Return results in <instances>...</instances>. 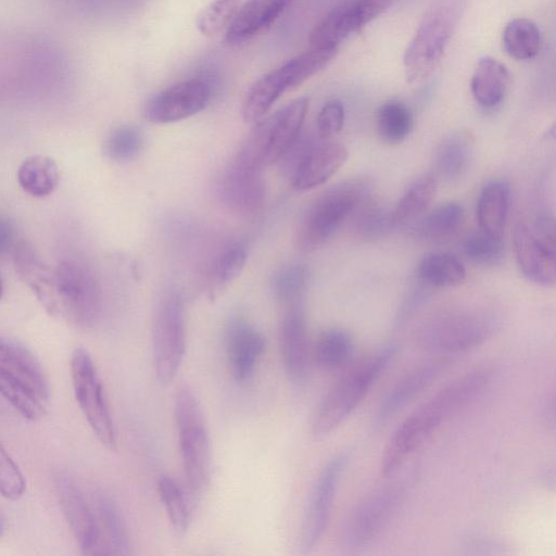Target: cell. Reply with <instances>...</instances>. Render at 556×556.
Masks as SVG:
<instances>
[{"mask_svg":"<svg viewBox=\"0 0 556 556\" xmlns=\"http://www.w3.org/2000/svg\"><path fill=\"white\" fill-rule=\"evenodd\" d=\"M14 236L15 231L12 223L8 218L0 216V256H3L15 245Z\"/></svg>","mask_w":556,"mask_h":556,"instance_id":"obj_46","label":"cell"},{"mask_svg":"<svg viewBox=\"0 0 556 556\" xmlns=\"http://www.w3.org/2000/svg\"><path fill=\"white\" fill-rule=\"evenodd\" d=\"M18 342L0 337V368H5L12 362Z\"/></svg>","mask_w":556,"mask_h":556,"instance_id":"obj_47","label":"cell"},{"mask_svg":"<svg viewBox=\"0 0 556 556\" xmlns=\"http://www.w3.org/2000/svg\"><path fill=\"white\" fill-rule=\"evenodd\" d=\"M354 354V341L342 328H328L319 333L313 349L315 363L324 370L334 371L349 364Z\"/></svg>","mask_w":556,"mask_h":556,"instance_id":"obj_29","label":"cell"},{"mask_svg":"<svg viewBox=\"0 0 556 556\" xmlns=\"http://www.w3.org/2000/svg\"><path fill=\"white\" fill-rule=\"evenodd\" d=\"M408 489V480H399L375 490L359 501L343 522L342 546L352 553L369 547L396 516Z\"/></svg>","mask_w":556,"mask_h":556,"instance_id":"obj_6","label":"cell"},{"mask_svg":"<svg viewBox=\"0 0 556 556\" xmlns=\"http://www.w3.org/2000/svg\"><path fill=\"white\" fill-rule=\"evenodd\" d=\"M142 147L141 130L132 125H123L109 135L104 143V152L113 161L125 162L135 159Z\"/></svg>","mask_w":556,"mask_h":556,"instance_id":"obj_40","label":"cell"},{"mask_svg":"<svg viewBox=\"0 0 556 556\" xmlns=\"http://www.w3.org/2000/svg\"><path fill=\"white\" fill-rule=\"evenodd\" d=\"M513 239L516 261L523 276L543 287L554 286L555 240L542 236L523 220L515 225Z\"/></svg>","mask_w":556,"mask_h":556,"instance_id":"obj_17","label":"cell"},{"mask_svg":"<svg viewBox=\"0 0 556 556\" xmlns=\"http://www.w3.org/2000/svg\"><path fill=\"white\" fill-rule=\"evenodd\" d=\"M501 324L500 316L488 308H442L420 321L414 331V342L431 353H459L491 339Z\"/></svg>","mask_w":556,"mask_h":556,"instance_id":"obj_2","label":"cell"},{"mask_svg":"<svg viewBox=\"0 0 556 556\" xmlns=\"http://www.w3.org/2000/svg\"><path fill=\"white\" fill-rule=\"evenodd\" d=\"M464 217V207L460 203L445 202L435 206L422 218L418 232L428 240L445 239L458 230Z\"/></svg>","mask_w":556,"mask_h":556,"instance_id":"obj_36","label":"cell"},{"mask_svg":"<svg viewBox=\"0 0 556 556\" xmlns=\"http://www.w3.org/2000/svg\"><path fill=\"white\" fill-rule=\"evenodd\" d=\"M413 127V114L403 102L390 100L379 108L377 128L383 141L389 143L402 142L412 132Z\"/></svg>","mask_w":556,"mask_h":556,"instance_id":"obj_37","label":"cell"},{"mask_svg":"<svg viewBox=\"0 0 556 556\" xmlns=\"http://www.w3.org/2000/svg\"><path fill=\"white\" fill-rule=\"evenodd\" d=\"M224 346L233 379L248 381L265 350L264 336L245 318L233 316L225 326Z\"/></svg>","mask_w":556,"mask_h":556,"instance_id":"obj_20","label":"cell"},{"mask_svg":"<svg viewBox=\"0 0 556 556\" xmlns=\"http://www.w3.org/2000/svg\"><path fill=\"white\" fill-rule=\"evenodd\" d=\"M261 173L232 161L218 181L220 201L241 215L253 216L260 213L265 202V185Z\"/></svg>","mask_w":556,"mask_h":556,"instance_id":"obj_21","label":"cell"},{"mask_svg":"<svg viewBox=\"0 0 556 556\" xmlns=\"http://www.w3.org/2000/svg\"><path fill=\"white\" fill-rule=\"evenodd\" d=\"M349 152L340 142L327 141L319 136L294 141L280 161L291 174L292 187L306 191L325 184L345 163Z\"/></svg>","mask_w":556,"mask_h":556,"instance_id":"obj_11","label":"cell"},{"mask_svg":"<svg viewBox=\"0 0 556 556\" xmlns=\"http://www.w3.org/2000/svg\"><path fill=\"white\" fill-rule=\"evenodd\" d=\"M247 262V251L244 247L240 244H233L228 247L222 252V254L215 260L212 270L211 278L212 283L216 286V289L226 286L236 279L244 267Z\"/></svg>","mask_w":556,"mask_h":556,"instance_id":"obj_42","label":"cell"},{"mask_svg":"<svg viewBox=\"0 0 556 556\" xmlns=\"http://www.w3.org/2000/svg\"><path fill=\"white\" fill-rule=\"evenodd\" d=\"M0 394L25 418L38 420L45 415L43 402L27 384L0 368Z\"/></svg>","mask_w":556,"mask_h":556,"instance_id":"obj_34","label":"cell"},{"mask_svg":"<svg viewBox=\"0 0 556 556\" xmlns=\"http://www.w3.org/2000/svg\"><path fill=\"white\" fill-rule=\"evenodd\" d=\"M392 0H344L333 8L312 30V49H333L351 35L382 14Z\"/></svg>","mask_w":556,"mask_h":556,"instance_id":"obj_14","label":"cell"},{"mask_svg":"<svg viewBox=\"0 0 556 556\" xmlns=\"http://www.w3.org/2000/svg\"><path fill=\"white\" fill-rule=\"evenodd\" d=\"M308 280L309 270L305 264H285L273 275L271 291L278 301L291 306L298 304V300L306 290Z\"/></svg>","mask_w":556,"mask_h":556,"instance_id":"obj_38","label":"cell"},{"mask_svg":"<svg viewBox=\"0 0 556 556\" xmlns=\"http://www.w3.org/2000/svg\"><path fill=\"white\" fill-rule=\"evenodd\" d=\"M3 528H4V522H3V519L0 516V536H1L2 532H3Z\"/></svg>","mask_w":556,"mask_h":556,"instance_id":"obj_49","label":"cell"},{"mask_svg":"<svg viewBox=\"0 0 556 556\" xmlns=\"http://www.w3.org/2000/svg\"><path fill=\"white\" fill-rule=\"evenodd\" d=\"M365 194L366 186L359 180L341 182L325 191L303 220L299 236L301 248L311 251L329 240Z\"/></svg>","mask_w":556,"mask_h":556,"instance_id":"obj_10","label":"cell"},{"mask_svg":"<svg viewBox=\"0 0 556 556\" xmlns=\"http://www.w3.org/2000/svg\"><path fill=\"white\" fill-rule=\"evenodd\" d=\"M55 490L63 515L81 553L97 555L99 531L93 506L66 475L60 473L56 477Z\"/></svg>","mask_w":556,"mask_h":556,"instance_id":"obj_19","label":"cell"},{"mask_svg":"<svg viewBox=\"0 0 556 556\" xmlns=\"http://www.w3.org/2000/svg\"><path fill=\"white\" fill-rule=\"evenodd\" d=\"M437 188V178L432 174L417 178L392 211L394 225H405L425 213L435 197Z\"/></svg>","mask_w":556,"mask_h":556,"instance_id":"obj_30","label":"cell"},{"mask_svg":"<svg viewBox=\"0 0 556 556\" xmlns=\"http://www.w3.org/2000/svg\"><path fill=\"white\" fill-rule=\"evenodd\" d=\"M59 315L75 326L92 328L102 312V288L93 269L79 258H65L54 268Z\"/></svg>","mask_w":556,"mask_h":556,"instance_id":"obj_8","label":"cell"},{"mask_svg":"<svg viewBox=\"0 0 556 556\" xmlns=\"http://www.w3.org/2000/svg\"><path fill=\"white\" fill-rule=\"evenodd\" d=\"M26 489L23 473L0 444V495L8 500L20 498Z\"/></svg>","mask_w":556,"mask_h":556,"instance_id":"obj_44","label":"cell"},{"mask_svg":"<svg viewBox=\"0 0 556 556\" xmlns=\"http://www.w3.org/2000/svg\"><path fill=\"white\" fill-rule=\"evenodd\" d=\"M346 460L345 454L332 457L324 466L312 486L299 539V548L302 554L309 553L318 544L327 529Z\"/></svg>","mask_w":556,"mask_h":556,"instance_id":"obj_13","label":"cell"},{"mask_svg":"<svg viewBox=\"0 0 556 556\" xmlns=\"http://www.w3.org/2000/svg\"><path fill=\"white\" fill-rule=\"evenodd\" d=\"M503 252L502 236H494L482 230L469 236L464 243L465 255L478 264H495L502 258Z\"/></svg>","mask_w":556,"mask_h":556,"instance_id":"obj_41","label":"cell"},{"mask_svg":"<svg viewBox=\"0 0 556 556\" xmlns=\"http://www.w3.org/2000/svg\"><path fill=\"white\" fill-rule=\"evenodd\" d=\"M292 0H245L226 28V40L239 45L269 27Z\"/></svg>","mask_w":556,"mask_h":556,"instance_id":"obj_24","label":"cell"},{"mask_svg":"<svg viewBox=\"0 0 556 556\" xmlns=\"http://www.w3.org/2000/svg\"><path fill=\"white\" fill-rule=\"evenodd\" d=\"M467 0H435L427 10L404 54L409 83H420L435 70L462 18Z\"/></svg>","mask_w":556,"mask_h":556,"instance_id":"obj_5","label":"cell"},{"mask_svg":"<svg viewBox=\"0 0 556 556\" xmlns=\"http://www.w3.org/2000/svg\"><path fill=\"white\" fill-rule=\"evenodd\" d=\"M17 181L25 193L35 198L48 197L60 181L58 165L47 155H30L18 166Z\"/></svg>","mask_w":556,"mask_h":556,"instance_id":"obj_28","label":"cell"},{"mask_svg":"<svg viewBox=\"0 0 556 556\" xmlns=\"http://www.w3.org/2000/svg\"><path fill=\"white\" fill-rule=\"evenodd\" d=\"M93 508L99 531L97 555H128L129 540L116 505L109 497L99 495Z\"/></svg>","mask_w":556,"mask_h":556,"instance_id":"obj_25","label":"cell"},{"mask_svg":"<svg viewBox=\"0 0 556 556\" xmlns=\"http://www.w3.org/2000/svg\"><path fill=\"white\" fill-rule=\"evenodd\" d=\"M13 264L17 276L33 291L47 313L59 315L54 269L42 261L34 245L27 241L15 243Z\"/></svg>","mask_w":556,"mask_h":556,"instance_id":"obj_22","label":"cell"},{"mask_svg":"<svg viewBox=\"0 0 556 556\" xmlns=\"http://www.w3.org/2000/svg\"><path fill=\"white\" fill-rule=\"evenodd\" d=\"M493 370L477 368L457 378L409 415L394 431L381 459V472L393 476L425 441L489 386Z\"/></svg>","mask_w":556,"mask_h":556,"instance_id":"obj_1","label":"cell"},{"mask_svg":"<svg viewBox=\"0 0 556 556\" xmlns=\"http://www.w3.org/2000/svg\"><path fill=\"white\" fill-rule=\"evenodd\" d=\"M337 50L312 49L286 62L256 80L248 90L242 103V117L247 123H257L276 100L325 67Z\"/></svg>","mask_w":556,"mask_h":556,"instance_id":"obj_7","label":"cell"},{"mask_svg":"<svg viewBox=\"0 0 556 556\" xmlns=\"http://www.w3.org/2000/svg\"><path fill=\"white\" fill-rule=\"evenodd\" d=\"M446 359H433L410 370L390 390L378 407L375 425L382 427L419 393L428 388L446 367Z\"/></svg>","mask_w":556,"mask_h":556,"instance_id":"obj_23","label":"cell"},{"mask_svg":"<svg viewBox=\"0 0 556 556\" xmlns=\"http://www.w3.org/2000/svg\"><path fill=\"white\" fill-rule=\"evenodd\" d=\"M186 352V321L180 295L170 291L156 306L152 326V354L157 382L169 386L177 376Z\"/></svg>","mask_w":556,"mask_h":556,"instance_id":"obj_9","label":"cell"},{"mask_svg":"<svg viewBox=\"0 0 556 556\" xmlns=\"http://www.w3.org/2000/svg\"><path fill=\"white\" fill-rule=\"evenodd\" d=\"M344 123V108L339 100H330L320 109L317 119L316 128L317 135L321 139H327L338 134Z\"/></svg>","mask_w":556,"mask_h":556,"instance_id":"obj_45","label":"cell"},{"mask_svg":"<svg viewBox=\"0 0 556 556\" xmlns=\"http://www.w3.org/2000/svg\"><path fill=\"white\" fill-rule=\"evenodd\" d=\"M211 97L212 90L206 81L185 80L152 97L146 104L144 116L154 124L174 123L202 111Z\"/></svg>","mask_w":556,"mask_h":556,"instance_id":"obj_16","label":"cell"},{"mask_svg":"<svg viewBox=\"0 0 556 556\" xmlns=\"http://www.w3.org/2000/svg\"><path fill=\"white\" fill-rule=\"evenodd\" d=\"M2 293H3V285H2V280L0 278V299L2 296Z\"/></svg>","mask_w":556,"mask_h":556,"instance_id":"obj_50","label":"cell"},{"mask_svg":"<svg viewBox=\"0 0 556 556\" xmlns=\"http://www.w3.org/2000/svg\"><path fill=\"white\" fill-rule=\"evenodd\" d=\"M71 378L80 410L99 442L108 450L116 447V435L102 381L89 353L76 348L71 356Z\"/></svg>","mask_w":556,"mask_h":556,"instance_id":"obj_12","label":"cell"},{"mask_svg":"<svg viewBox=\"0 0 556 556\" xmlns=\"http://www.w3.org/2000/svg\"><path fill=\"white\" fill-rule=\"evenodd\" d=\"M156 489L174 533L178 538L185 536L191 522L187 493L175 479L166 475L157 479Z\"/></svg>","mask_w":556,"mask_h":556,"instance_id":"obj_33","label":"cell"},{"mask_svg":"<svg viewBox=\"0 0 556 556\" xmlns=\"http://www.w3.org/2000/svg\"><path fill=\"white\" fill-rule=\"evenodd\" d=\"M279 350L285 372L290 381L296 384L305 383L309 378L313 356L305 314L298 304L289 306L282 317Z\"/></svg>","mask_w":556,"mask_h":556,"instance_id":"obj_18","label":"cell"},{"mask_svg":"<svg viewBox=\"0 0 556 556\" xmlns=\"http://www.w3.org/2000/svg\"><path fill=\"white\" fill-rule=\"evenodd\" d=\"M417 273L425 283L438 288L457 286L466 278V269L462 262L445 252L425 255L418 265Z\"/></svg>","mask_w":556,"mask_h":556,"instance_id":"obj_31","label":"cell"},{"mask_svg":"<svg viewBox=\"0 0 556 556\" xmlns=\"http://www.w3.org/2000/svg\"><path fill=\"white\" fill-rule=\"evenodd\" d=\"M503 45L511 58L516 60H530L540 50V29L528 18L511 20L504 29Z\"/></svg>","mask_w":556,"mask_h":556,"instance_id":"obj_35","label":"cell"},{"mask_svg":"<svg viewBox=\"0 0 556 556\" xmlns=\"http://www.w3.org/2000/svg\"><path fill=\"white\" fill-rule=\"evenodd\" d=\"M509 186L501 179L488 181L477 201V219L480 230L502 236L509 206Z\"/></svg>","mask_w":556,"mask_h":556,"instance_id":"obj_27","label":"cell"},{"mask_svg":"<svg viewBox=\"0 0 556 556\" xmlns=\"http://www.w3.org/2000/svg\"><path fill=\"white\" fill-rule=\"evenodd\" d=\"M542 419L545 426L552 430L555 429V395L551 392L545 397L541 407Z\"/></svg>","mask_w":556,"mask_h":556,"instance_id":"obj_48","label":"cell"},{"mask_svg":"<svg viewBox=\"0 0 556 556\" xmlns=\"http://www.w3.org/2000/svg\"><path fill=\"white\" fill-rule=\"evenodd\" d=\"M509 73L497 60L480 59L471 76L470 89L475 100L484 108L498 105L507 91Z\"/></svg>","mask_w":556,"mask_h":556,"instance_id":"obj_26","label":"cell"},{"mask_svg":"<svg viewBox=\"0 0 556 556\" xmlns=\"http://www.w3.org/2000/svg\"><path fill=\"white\" fill-rule=\"evenodd\" d=\"M308 108L307 98H298L267 117L260 119L253 131L260 139L264 167L285 155L300 136Z\"/></svg>","mask_w":556,"mask_h":556,"instance_id":"obj_15","label":"cell"},{"mask_svg":"<svg viewBox=\"0 0 556 556\" xmlns=\"http://www.w3.org/2000/svg\"><path fill=\"white\" fill-rule=\"evenodd\" d=\"M245 0H214L197 17V27L205 36L212 37L227 28Z\"/></svg>","mask_w":556,"mask_h":556,"instance_id":"obj_39","label":"cell"},{"mask_svg":"<svg viewBox=\"0 0 556 556\" xmlns=\"http://www.w3.org/2000/svg\"><path fill=\"white\" fill-rule=\"evenodd\" d=\"M393 226L392 212L378 205L361 210L355 220V230L366 239L383 237Z\"/></svg>","mask_w":556,"mask_h":556,"instance_id":"obj_43","label":"cell"},{"mask_svg":"<svg viewBox=\"0 0 556 556\" xmlns=\"http://www.w3.org/2000/svg\"><path fill=\"white\" fill-rule=\"evenodd\" d=\"M386 345L344 374L321 400L312 422V434L320 440L332 433L357 408L395 354Z\"/></svg>","mask_w":556,"mask_h":556,"instance_id":"obj_3","label":"cell"},{"mask_svg":"<svg viewBox=\"0 0 556 556\" xmlns=\"http://www.w3.org/2000/svg\"><path fill=\"white\" fill-rule=\"evenodd\" d=\"M174 421L186 484L191 496L199 497L211 480V444L202 406L187 386L175 395Z\"/></svg>","mask_w":556,"mask_h":556,"instance_id":"obj_4","label":"cell"},{"mask_svg":"<svg viewBox=\"0 0 556 556\" xmlns=\"http://www.w3.org/2000/svg\"><path fill=\"white\" fill-rule=\"evenodd\" d=\"M472 152V142L466 134L448 136L439 146L434 166L438 175L446 180L459 178L467 169Z\"/></svg>","mask_w":556,"mask_h":556,"instance_id":"obj_32","label":"cell"}]
</instances>
